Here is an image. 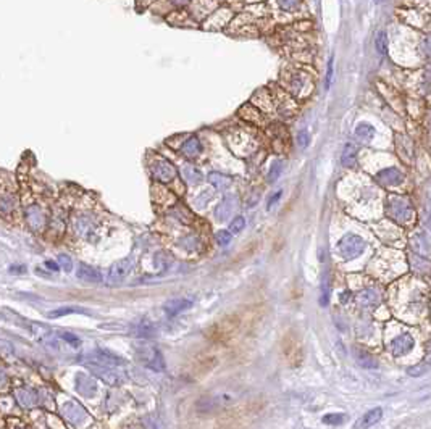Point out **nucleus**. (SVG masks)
Segmentation results:
<instances>
[{
    "label": "nucleus",
    "mask_w": 431,
    "mask_h": 429,
    "mask_svg": "<svg viewBox=\"0 0 431 429\" xmlns=\"http://www.w3.org/2000/svg\"><path fill=\"white\" fill-rule=\"evenodd\" d=\"M386 211L390 218L397 225H407L413 216L412 204L406 197H399V195H391L388 197L386 202Z\"/></svg>",
    "instance_id": "f257e3e1"
},
{
    "label": "nucleus",
    "mask_w": 431,
    "mask_h": 429,
    "mask_svg": "<svg viewBox=\"0 0 431 429\" xmlns=\"http://www.w3.org/2000/svg\"><path fill=\"white\" fill-rule=\"evenodd\" d=\"M367 244L360 236L355 234H346L341 237L338 242V253L344 260H352V258L359 257L362 252L365 250Z\"/></svg>",
    "instance_id": "f03ea898"
},
{
    "label": "nucleus",
    "mask_w": 431,
    "mask_h": 429,
    "mask_svg": "<svg viewBox=\"0 0 431 429\" xmlns=\"http://www.w3.org/2000/svg\"><path fill=\"white\" fill-rule=\"evenodd\" d=\"M86 367L91 369V373L96 376V378L102 379L105 384H108V386H120V384H122L123 376L120 374L117 369L112 367V365L91 362V363H87Z\"/></svg>",
    "instance_id": "7ed1b4c3"
},
{
    "label": "nucleus",
    "mask_w": 431,
    "mask_h": 429,
    "mask_svg": "<svg viewBox=\"0 0 431 429\" xmlns=\"http://www.w3.org/2000/svg\"><path fill=\"white\" fill-rule=\"evenodd\" d=\"M138 355H139L141 362H143L147 368L154 369V371H164L165 369L164 355L160 353V350L157 347L144 344V346H141L138 348Z\"/></svg>",
    "instance_id": "20e7f679"
},
{
    "label": "nucleus",
    "mask_w": 431,
    "mask_h": 429,
    "mask_svg": "<svg viewBox=\"0 0 431 429\" xmlns=\"http://www.w3.org/2000/svg\"><path fill=\"white\" fill-rule=\"evenodd\" d=\"M134 266V262L133 258H123V260H118L117 263L112 265V268H110L108 271V284L110 286H117V284H122L123 281L129 276L131 269H133Z\"/></svg>",
    "instance_id": "39448f33"
},
{
    "label": "nucleus",
    "mask_w": 431,
    "mask_h": 429,
    "mask_svg": "<svg viewBox=\"0 0 431 429\" xmlns=\"http://www.w3.org/2000/svg\"><path fill=\"white\" fill-rule=\"evenodd\" d=\"M62 416L65 418V420L71 421V423H82L84 420L87 418V411L82 409V407L78 404V402L75 400H68L65 402V404L62 405Z\"/></svg>",
    "instance_id": "423d86ee"
},
{
    "label": "nucleus",
    "mask_w": 431,
    "mask_h": 429,
    "mask_svg": "<svg viewBox=\"0 0 431 429\" xmlns=\"http://www.w3.org/2000/svg\"><path fill=\"white\" fill-rule=\"evenodd\" d=\"M415 346V341L410 334H399L397 337H394L390 342V352L396 357H402V355H407L409 352H412V348Z\"/></svg>",
    "instance_id": "0eeeda50"
},
{
    "label": "nucleus",
    "mask_w": 431,
    "mask_h": 429,
    "mask_svg": "<svg viewBox=\"0 0 431 429\" xmlns=\"http://www.w3.org/2000/svg\"><path fill=\"white\" fill-rule=\"evenodd\" d=\"M376 181L383 187H396L399 184H402L404 174L397 168H388L376 174Z\"/></svg>",
    "instance_id": "6e6552de"
},
{
    "label": "nucleus",
    "mask_w": 431,
    "mask_h": 429,
    "mask_svg": "<svg viewBox=\"0 0 431 429\" xmlns=\"http://www.w3.org/2000/svg\"><path fill=\"white\" fill-rule=\"evenodd\" d=\"M76 390L80 392L82 397H94L97 392V383L92 376L78 373L76 374Z\"/></svg>",
    "instance_id": "1a4fd4ad"
},
{
    "label": "nucleus",
    "mask_w": 431,
    "mask_h": 429,
    "mask_svg": "<svg viewBox=\"0 0 431 429\" xmlns=\"http://www.w3.org/2000/svg\"><path fill=\"white\" fill-rule=\"evenodd\" d=\"M176 168L171 165L168 160H159L157 162V165L154 166V178L157 179V181L160 183H170L173 181V178L176 176Z\"/></svg>",
    "instance_id": "9d476101"
},
{
    "label": "nucleus",
    "mask_w": 431,
    "mask_h": 429,
    "mask_svg": "<svg viewBox=\"0 0 431 429\" xmlns=\"http://www.w3.org/2000/svg\"><path fill=\"white\" fill-rule=\"evenodd\" d=\"M76 276H78V279L84 281V283H92V284H99L103 281L102 273L94 266H89V265H86V263H81L80 266H78Z\"/></svg>",
    "instance_id": "9b49d317"
},
{
    "label": "nucleus",
    "mask_w": 431,
    "mask_h": 429,
    "mask_svg": "<svg viewBox=\"0 0 431 429\" xmlns=\"http://www.w3.org/2000/svg\"><path fill=\"white\" fill-rule=\"evenodd\" d=\"M15 397H17L18 404L24 409H34V407L39 405V394L33 389H17Z\"/></svg>",
    "instance_id": "f8f14e48"
},
{
    "label": "nucleus",
    "mask_w": 431,
    "mask_h": 429,
    "mask_svg": "<svg viewBox=\"0 0 431 429\" xmlns=\"http://www.w3.org/2000/svg\"><path fill=\"white\" fill-rule=\"evenodd\" d=\"M45 213L44 211H42L38 205H33V206H29V210H28V213H26V221H28V225L33 227V229H42V227H44V225H45Z\"/></svg>",
    "instance_id": "ddd939ff"
},
{
    "label": "nucleus",
    "mask_w": 431,
    "mask_h": 429,
    "mask_svg": "<svg viewBox=\"0 0 431 429\" xmlns=\"http://www.w3.org/2000/svg\"><path fill=\"white\" fill-rule=\"evenodd\" d=\"M380 299L381 295L376 289H364L357 294V302H359V305L364 306V308H371V306L378 305Z\"/></svg>",
    "instance_id": "4468645a"
},
{
    "label": "nucleus",
    "mask_w": 431,
    "mask_h": 429,
    "mask_svg": "<svg viewBox=\"0 0 431 429\" xmlns=\"http://www.w3.org/2000/svg\"><path fill=\"white\" fill-rule=\"evenodd\" d=\"M94 358H96V362H99V363L112 365V367H118V365L124 363V360L120 357V355L110 352V350H107V348H96Z\"/></svg>",
    "instance_id": "2eb2a0df"
},
{
    "label": "nucleus",
    "mask_w": 431,
    "mask_h": 429,
    "mask_svg": "<svg viewBox=\"0 0 431 429\" xmlns=\"http://www.w3.org/2000/svg\"><path fill=\"white\" fill-rule=\"evenodd\" d=\"M354 357H355V362L359 363V367H362V368L375 369V368L380 367V365H378V360L373 357L371 353L367 352L365 348L354 347Z\"/></svg>",
    "instance_id": "dca6fc26"
},
{
    "label": "nucleus",
    "mask_w": 431,
    "mask_h": 429,
    "mask_svg": "<svg viewBox=\"0 0 431 429\" xmlns=\"http://www.w3.org/2000/svg\"><path fill=\"white\" fill-rule=\"evenodd\" d=\"M191 305H192V302L187 299H175V300L166 302L164 310L168 316H176V315H180L181 311L191 308Z\"/></svg>",
    "instance_id": "f3484780"
},
{
    "label": "nucleus",
    "mask_w": 431,
    "mask_h": 429,
    "mask_svg": "<svg viewBox=\"0 0 431 429\" xmlns=\"http://www.w3.org/2000/svg\"><path fill=\"white\" fill-rule=\"evenodd\" d=\"M181 152L183 155L187 157V158H197L199 155H201L202 152V144L199 142L197 137H189V139L185 142V144L181 145Z\"/></svg>",
    "instance_id": "a211bd4d"
},
{
    "label": "nucleus",
    "mask_w": 431,
    "mask_h": 429,
    "mask_svg": "<svg viewBox=\"0 0 431 429\" xmlns=\"http://www.w3.org/2000/svg\"><path fill=\"white\" fill-rule=\"evenodd\" d=\"M410 245L415 252L420 253V255H428V253L431 252V241L425 234H422V232H420V234H415L412 237Z\"/></svg>",
    "instance_id": "6ab92c4d"
},
{
    "label": "nucleus",
    "mask_w": 431,
    "mask_h": 429,
    "mask_svg": "<svg viewBox=\"0 0 431 429\" xmlns=\"http://www.w3.org/2000/svg\"><path fill=\"white\" fill-rule=\"evenodd\" d=\"M234 208H236V199L234 197H226L217 208V213H215V215H217V220L225 221L231 213H233Z\"/></svg>",
    "instance_id": "aec40b11"
},
{
    "label": "nucleus",
    "mask_w": 431,
    "mask_h": 429,
    "mask_svg": "<svg viewBox=\"0 0 431 429\" xmlns=\"http://www.w3.org/2000/svg\"><path fill=\"white\" fill-rule=\"evenodd\" d=\"M357 160V147L354 144H346L343 153H341V163L346 168L354 166V163Z\"/></svg>",
    "instance_id": "412c9836"
},
{
    "label": "nucleus",
    "mask_w": 431,
    "mask_h": 429,
    "mask_svg": "<svg viewBox=\"0 0 431 429\" xmlns=\"http://www.w3.org/2000/svg\"><path fill=\"white\" fill-rule=\"evenodd\" d=\"M383 415V410L381 409H373L370 410L369 413H365L364 416H362V420L359 421V428H369V426H373L375 423L380 421V418Z\"/></svg>",
    "instance_id": "4be33fe9"
},
{
    "label": "nucleus",
    "mask_w": 431,
    "mask_h": 429,
    "mask_svg": "<svg viewBox=\"0 0 431 429\" xmlns=\"http://www.w3.org/2000/svg\"><path fill=\"white\" fill-rule=\"evenodd\" d=\"M355 134H357V137H359L362 142H370L373 139V136H375V129H373L371 124L362 123V124L357 126Z\"/></svg>",
    "instance_id": "5701e85b"
},
{
    "label": "nucleus",
    "mask_w": 431,
    "mask_h": 429,
    "mask_svg": "<svg viewBox=\"0 0 431 429\" xmlns=\"http://www.w3.org/2000/svg\"><path fill=\"white\" fill-rule=\"evenodd\" d=\"M70 313H84V315H89V311L86 308H80V306H66V308L52 310V311H49V313H47V316H49V318H59V316L70 315Z\"/></svg>",
    "instance_id": "b1692460"
},
{
    "label": "nucleus",
    "mask_w": 431,
    "mask_h": 429,
    "mask_svg": "<svg viewBox=\"0 0 431 429\" xmlns=\"http://www.w3.org/2000/svg\"><path fill=\"white\" fill-rule=\"evenodd\" d=\"M430 369H431V357H427L423 362H420L417 367L409 368V374L410 376H423V374H427Z\"/></svg>",
    "instance_id": "393cba45"
},
{
    "label": "nucleus",
    "mask_w": 431,
    "mask_h": 429,
    "mask_svg": "<svg viewBox=\"0 0 431 429\" xmlns=\"http://www.w3.org/2000/svg\"><path fill=\"white\" fill-rule=\"evenodd\" d=\"M208 181L212 183L215 187L225 189V187H228L229 184H231V178L229 176H225V174H220V173H212L208 176Z\"/></svg>",
    "instance_id": "a878e982"
},
{
    "label": "nucleus",
    "mask_w": 431,
    "mask_h": 429,
    "mask_svg": "<svg viewBox=\"0 0 431 429\" xmlns=\"http://www.w3.org/2000/svg\"><path fill=\"white\" fill-rule=\"evenodd\" d=\"M136 334H138V337H143V339H152L155 336V327L154 325H150V323L143 321L138 326V329H136Z\"/></svg>",
    "instance_id": "bb28decb"
},
{
    "label": "nucleus",
    "mask_w": 431,
    "mask_h": 429,
    "mask_svg": "<svg viewBox=\"0 0 431 429\" xmlns=\"http://www.w3.org/2000/svg\"><path fill=\"white\" fill-rule=\"evenodd\" d=\"M375 47H376L378 54H381V55H386L388 54V47H390V42H388V36H386L385 31H380V33L376 34Z\"/></svg>",
    "instance_id": "cd10ccee"
},
{
    "label": "nucleus",
    "mask_w": 431,
    "mask_h": 429,
    "mask_svg": "<svg viewBox=\"0 0 431 429\" xmlns=\"http://www.w3.org/2000/svg\"><path fill=\"white\" fill-rule=\"evenodd\" d=\"M183 176H185V179H186L189 184H199V183L202 181V174L199 173L196 168H192V166L185 168V173H183Z\"/></svg>",
    "instance_id": "c85d7f7f"
},
{
    "label": "nucleus",
    "mask_w": 431,
    "mask_h": 429,
    "mask_svg": "<svg viewBox=\"0 0 431 429\" xmlns=\"http://www.w3.org/2000/svg\"><path fill=\"white\" fill-rule=\"evenodd\" d=\"M276 3L285 12H294L301 5V0H276Z\"/></svg>",
    "instance_id": "c756f323"
},
{
    "label": "nucleus",
    "mask_w": 431,
    "mask_h": 429,
    "mask_svg": "<svg viewBox=\"0 0 431 429\" xmlns=\"http://www.w3.org/2000/svg\"><path fill=\"white\" fill-rule=\"evenodd\" d=\"M344 420L346 415H341V413H328L323 416V423H327V425H341Z\"/></svg>",
    "instance_id": "7c9ffc66"
},
{
    "label": "nucleus",
    "mask_w": 431,
    "mask_h": 429,
    "mask_svg": "<svg viewBox=\"0 0 431 429\" xmlns=\"http://www.w3.org/2000/svg\"><path fill=\"white\" fill-rule=\"evenodd\" d=\"M418 50L423 57H431V36H425L418 44Z\"/></svg>",
    "instance_id": "2f4dec72"
},
{
    "label": "nucleus",
    "mask_w": 431,
    "mask_h": 429,
    "mask_svg": "<svg viewBox=\"0 0 431 429\" xmlns=\"http://www.w3.org/2000/svg\"><path fill=\"white\" fill-rule=\"evenodd\" d=\"M59 266H60L62 269H65L66 273H70L71 269H73V262H71V258L68 257V255H65V253H62V255H59Z\"/></svg>",
    "instance_id": "473e14b6"
},
{
    "label": "nucleus",
    "mask_w": 431,
    "mask_h": 429,
    "mask_svg": "<svg viewBox=\"0 0 431 429\" xmlns=\"http://www.w3.org/2000/svg\"><path fill=\"white\" fill-rule=\"evenodd\" d=\"M62 339L66 344H70L71 347H80L81 346V339L78 337V336H75V334H71V332H63Z\"/></svg>",
    "instance_id": "72a5a7b5"
},
{
    "label": "nucleus",
    "mask_w": 431,
    "mask_h": 429,
    "mask_svg": "<svg viewBox=\"0 0 431 429\" xmlns=\"http://www.w3.org/2000/svg\"><path fill=\"white\" fill-rule=\"evenodd\" d=\"M13 205H15V197H5L0 200V211L10 213V211L13 210Z\"/></svg>",
    "instance_id": "f704fd0d"
},
{
    "label": "nucleus",
    "mask_w": 431,
    "mask_h": 429,
    "mask_svg": "<svg viewBox=\"0 0 431 429\" xmlns=\"http://www.w3.org/2000/svg\"><path fill=\"white\" fill-rule=\"evenodd\" d=\"M328 299H329V289H328V284H327V276H325L323 283H322V297H320V305L327 306Z\"/></svg>",
    "instance_id": "c9c22d12"
},
{
    "label": "nucleus",
    "mask_w": 431,
    "mask_h": 429,
    "mask_svg": "<svg viewBox=\"0 0 431 429\" xmlns=\"http://www.w3.org/2000/svg\"><path fill=\"white\" fill-rule=\"evenodd\" d=\"M244 226H246V220L243 218V216H238V218L233 220V223H231L229 229H231V232H239V231L244 229Z\"/></svg>",
    "instance_id": "e433bc0d"
},
{
    "label": "nucleus",
    "mask_w": 431,
    "mask_h": 429,
    "mask_svg": "<svg viewBox=\"0 0 431 429\" xmlns=\"http://www.w3.org/2000/svg\"><path fill=\"white\" fill-rule=\"evenodd\" d=\"M217 242L220 244V245H228V244L231 242V232L220 231L217 234Z\"/></svg>",
    "instance_id": "4c0bfd02"
},
{
    "label": "nucleus",
    "mask_w": 431,
    "mask_h": 429,
    "mask_svg": "<svg viewBox=\"0 0 431 429\" xmlns=\"http://www.w3.org/2000/svg\"><path fill=\"white\" fill-rule=\"evenodd\" d=\"M281 169H283V162L278 160L276 163H273L271 171H270V181H275V179H278V176H280V173H281Z\"/></svg>",
    "instance_id": "58836bf2"
},
{
    "label": "nucleus",
    "mask_w": 431,
    "mask_h": 429,
    "mask_svg": "<svg viewBox=\"0 0 431 429\" xmlns=\"http://www.w3.org/2000/svg\"><path fill=\"white\" fill-rule=\"evenodd\" d=\"M333 65H334V60L333 57L329 58V63H328V71H327V82H325V87H327V91L331 87V81H333Z\"/></svg>",
    "instance_id": "ea45409f"
},
{
    "label": "nucleus",
    "mask_w": 431,
    "mask_h": 429,
    "mask_svg": "<svg viewBox=\"0 0 431 429\" xmlns=\"http://www.w3.org/2000/svg\"><path fill=\"white\" fill-rule=\"evenodd\" d=\"M45 266L49 268V269H52V271H57V269L60 268L59 265H57V262H54V260H47L45 262Z\"/></svg>",
    "instance_id": "a19ab883"
},
{
    "label": "nucleus",
    "mask_w": 431,
    "mask_h": 429,
    "mask_svg": "<svg viewBox=\"0 0 431 429\" xmlns=\"http://www.w3.org/2000/svg\"><path fill=\"white\" fill-rule=\"evenodd\" d=\"M280 197H281V190H280V192H276V194H275V195H273V197H271V200H270V204H268V208H271V205H273V204H275V202H276V200H278V199H280Z\"/></svg>",
    "instance_id": "79ce46f5"
},
{
    "label": "nucleus",
    "mask_w": 431,
    "mask_h": 429,
    "mask_svg": "<svg viewBox=\"0 0 431 429\" xmlns=\"http://www.w3.org/2000/svg\"><path fill=\"white\" fill-rule=\"evenodd\" d=\"M5 379H7V373H5V369L0 367V386L5 383Z\"/></svg>",
    "instance_id": "37998d69"
},
{
    "label": "nucleus",
    "mask_w": 431,
    "mask_h": 429,
    "mask_svg": "<svg viewBox=\"0 0 431 429\" xmlns=\"http://www.w3.org/2000/svg\"><path fill=\"white\" fill-rule=\"evenodd\" d=\"M189 2V0H171L173 5H176V7H183V5H186Z\"/></svg>",
    "instance_id": "c03bdc74"
},
{
    "label": "nucleus",
    "mask_w": 431,
    "mask_h": 429,
    "mask_svg": "<svg viewBox=\"0 0 431 429\" xmlns=\"http://www.w3.org/2000/svg\"><path fill=\"white\" fill-rule=\"evenodd\" d=\"M427 79H428V81H431V66L427 70Z\"/></svg>",
    "instance_id": "a18cd8bd"
},
{
    "label": "nucleus",
    "mask_w": 431,
    "mask_h": 429,
    "mask_svg": "<svg viewBox=\"0 0 431 429\" xmlns=\"http://www.w3.org/2000/svg\"><path fill=\"white\" fill-rule=\"evenodd\" d=\"M375 2H381V0H375Z\"/></svg>",
    "instance_id": "49530a36"
}]
</instances>
